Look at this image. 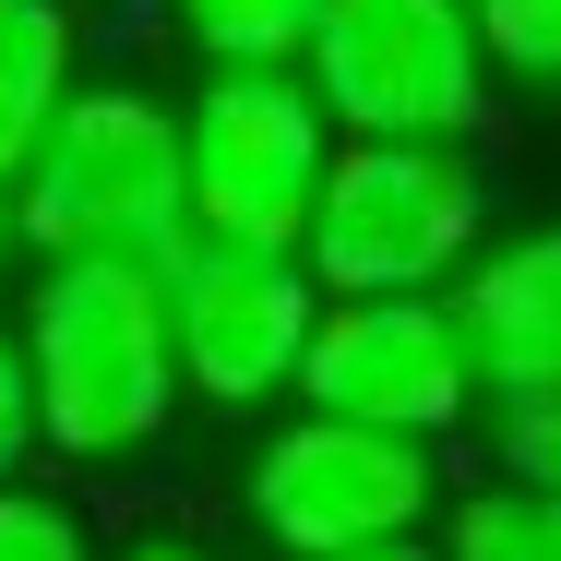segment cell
I'll return each instance as SVG.
<instances>
[{
	"label": "cell",
	"mask_w": 561,
	"mask_h": 561,
	"mask_svg": "<svg viewBox=\"0 0 561 561\" xmlns=\"http://www.w3.org/2000/svg\"><path fill=\"white\" fill-rule=\"evenodd\" d=\"M12 335L60 466H119L168 431V407H192L168 335V263H36Z\"/></svg>",
	"instance_id": "1"
},
{
	"label": "cell",
	"mask_w": 561,
	"mask_h": 561,
	"mask_svg": "<svg viewBox=\"0 0 561 561\" xmlns=\"http://www.w3.org/2000/svg\"><path fill=\"white\" fill-rule=\"evenodd\" d=\"M12 216L36 263H168L192 239L180 108L144 84H72L36 156L12 168Z\"/></svg>",
	"instance_id": "2"
},
{
	"label": "cell",
	"mask_w": 561,
	"mask_h": 561,
	"mask_svg": "<svg viewBox=\"0 0 561 561\" xmlns=\"http://www.w3.org/2000/svg\"><path fill=\"white\" fill-rule=\"evenodd\" d=\"M299 251H311V275L335 299L454 287L490 251V168L466 144H419V131H346Z\"/></svg>",
	"instance_id": "3"
},
{
	"label": "cell",
	"mask_w": 561,
	"mask_h": 561,
	"mask_svg": "<svg viewBox=\"0 0 561 561\" xmlns=\"http://www.w3.org/2000/svg\"><path fill=\"white\" fill-rule=\"evenodd\" d=\"M180 156H192V227L204 239L299 251L346 131L299 60H204V84L180 96Z\"/></svg>",
	"instance_id": "4"
},
{
	"label": "cell",
	"mask_w": 561,
	"mask_h": 561,
	"mask_svg": "<svg viewBox=\"0 0 561 561\" xmlns=\"http://www.w3.org/2000/svg\"><path fill=\"white\" fill-rule=\"evenodd\" d=\"M239 502L287 561H346V550H382V538H431L454 478H443V443H419V431L299 407L287 431H263Z\"/></svg>",
	"instance_id": "5"
},
{
	"label": "cell",
	"mask_w": 561,
	"mask_h": 561,
	"mask_svg": "<svg viewBox=\"0 0 561 561\" xmlns=\"http://www.w3.org/2000/svg\"><path fill=\"white\" fill-rule=\"evenodd\" d=\"M299 72L323 84L335 131H419V144H478L502 84L478 0H323Z\"/></svg>",
	"instance_id": "6"
},
{
	"label": "cell",
	"mask_w": 561,
	"mask_h": 561,
	"mask_svg": "<svg viewBox=\"0 0 561 561\" xmlns=\"http://www.w3.org/2000/svg\"><path fill=\"white\" fill-rule=\"evenodd\" d=\"M323 275L311 251H263V239H180L168 251V335H180V394L192 407H263L299 394V358L323 335Z\"/></svg>",
	"instance_id": "7"
},
{
	"label": "cell",
	"mask_w": 561,
	"mask_h": 561,
	"mask_svg": "<svg viewBox=\"0 0 561 561\" xmlns=\"http://www.w3.org/2000/svg\"><path fill=\"white\" fill-rule=\"evenodd\" d=\"M299 407H346L382 431L454 443L478 419V346L466 311L431 287H382V299H323V335L299 358Z\"/></svg>",
	"instance_id": "8"
},
{
	"label": "cell",
	"mask_w": 561,
	"mask_h": 561,
	"mask_svg": "<svg viewBox=\"0 0 561 561\" xmlns=\"http://www.w3.org/2000/svg\"><path fill=\"white\" fill-rule=\"evenodd\" d=\"M454 311L478 346V419H490L502 466H526L538 443H561V216L490 239L454 275Z\"/></svg>",
	"instance_id": "9"
},
{
	"label": "cell",
	"mask_w": 561,
	"mask_h": 561,
	"mask_svg": "<svg viewBox=\"0 0 561 561\" xmlns=\"http://www.w3.org/2000/svg\"><path fill=\"white\" fill-rule=\"evenodd\" d=\"M72 72V0H0V180L36 156V131L60 119Z\"/></svg>",
	"instance_id": "10"
},
{
	"label": "cell",
	"mask_w": 561,
	"mask_h": 561,
	"mask_svg": "<svg viewBox=\"0 0 561 561\" xmlns=\"http://www.w3.org/2000/svg\"><path fill=\"white\" fill-rule=\"evenodd\" d=\"M443 561H561V502L550 478H526V466H490L478 490H454L443 502Z\"/></svg>",
	"instance_id": "11"
},
{
	"label": "cell",
	"mask_w": 561,
	"mask_h": 561,
	"mask_svg": "<svg viewBox=\"0 0 561 561\" xmlns=\"http://www.w3.org/2000/svg\"><path fill=\"white\" fill-rule=\"evenodd\" d=\"M168 12L204 60H299L323 24V0H168Z\"/></svg>",
	"instance_id": "12"
},
{
	"label": "cell",
	"mask_w": 561,
	"mask_h": 561,
	"mask_svg": "<svg viewBox=\"0 0 561 561\" xmlns=\"http://www.w3.org/2000/svg\"><path fill=\"white\" fill-rule=\"evenodd\" d=\"M0 561H96V538H84V514H72V502H48V490L0 478Z\"/></svg>",
	"instance_id": "13"
},
{
	"label": "cell",
	"mask_w": 561,
	"mask_h": 561,
	"mask_svg": "<svg viewBox=\"0 0 561 561\" xmlns=\"http://www.w3.org/2000/svg\"><path fill=\"white\" fill-rule=\"evenodd\" d=\"M478 36H490V60H502V72L561 84V0H478Z\"/></svg>",
	"instance_id": "14"
},
{
	"label": "cell",
	"mask_w": 561,
	"mask_h": 561,
	"mask_svg": "<svg viewBox=\"0 0 561 561\" xmlns=\"http://www.w3.org/2000/svg\"><path fill=\"white\" fill-rule=\"evenodd\" d=\"M48 454V419H36V370H24V335L0 323V478H24Z\"/></svg>",
	"instance_id": "15"
},
{
	"label": "cell",
	"mask_w": 561,
	"mask_h": 561,
	"mask_svg": "<svg viewBox=\"0 0 561 561\" xmlns=\"http://www.w3.org/2000/svg\"><path fill=\"white\" fill-rule=\"evenodd\" d=\"M12 263H24V216H12V180H0V287H12Z\"/></svg>",
	"instance_id": "16"
},
{
	"label": "cell",
	"mask_w": 561,
	"mask_h": 561,
	"mask_svg": "<svg viewBox=\"0 0 561 561\" xmlns=\"http://www.w3.org/2000/svg\"><path fill=\"white\" fill-rule=\"evenodd\" d=\"M346 561H443V538H382V550H346Z\"/></svg>",
	"instance_id": "17"
},
{
	"label": "cell",
	"mask_w": 561,
	"mask_h": 561,
	"mask_svg": "<svg viewBox=\"0 0 561 561\" xmlns=\"http://www.w3.org/2000/svg\"><path fill=\"white\" fill-rule=\"evenodd\" d=\"M119 561H216V550H180V538H144V550H119Z\"/></svg>",
	"instance_id": "18"
},
{
	"label": "cell",
	"mask_w": 561,
	"mask_h": 561,
	"mask_svg": "<svg viewBox=\"0 0 561 561\" xmlns=\"http://www.w3.org/2000/svg\"><path fill=\"white\" fill-rule=\"evenodd\" d=\"M526 478H550V502H561V443H538V454H526Z\"/></svg>",
	"instance_id": "19"
}]
</instances>
